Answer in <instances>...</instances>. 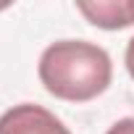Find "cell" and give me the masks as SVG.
<instances>
[{
	"mask_svg": "<svg viewBox=\"0 0 134 134\" xmlns=\"http://www.w3.org/2000/svg\"><path fill=\"white\" fill-rule=\"evenodd\" d=\"M126 71H129L131 79H134V37H131L129 45H126Z\"/></svg>",
	"mask_w": 134,
	"mask_h": 134,
	"instance_id": "5",
	"label": "cell"
},
{
	"mask_svg": "<svg viewBox=\"0 0 134 134\" xmlns=\"http://www.w3.org/2000/svg\"><path fill=\"white\" fill-rule=\"evenodd\" d=\"M40 82L42 87L69 103H87L103 95L113 76L110 55L84 40H58L40 55Z\"/></svg>",
	"mask_w": 134,
	"mask_h": 134,
	"instance_id": "1",
	"label": "cell"
},
{
	"mask_svg": "<svg viewBox=\"0 0 134 134\" xmlns=\"http://www.w3.org/2000/svg\"><path fill=\"white\" fill-rule=\"evenodd\" d=\"M0 134H71L47 108L21 103L0 116Z\"/></svg>",
	"mask_w": 134,
	"mask_h": 134,
	"instance_id": "2",
	"label": "cell"
},
{
	"mask_svg": "<svg viewBox=\"0 0 134 134\" xmlns=\"http://www.w3.org/2000/svg\"><path fill=\"white\" fill-rule=\"evenodd\" d=\"M105 134H134V116H126V118L116 121Z\"/></svg>",
	"mask_w": 134,
	"mask_h": 134,
	"instance_id": "4",
	"label": "cell"
},
{
	"mask_svg": "<svg viewBox=\"0 0 134 134\" xmlns=\"http://www.w3.org/2000/svg\"><path fill=\"white\" fill-rule=\"evenodd\" d=\"M76 11L100 29H124L134 24V0H92L76 3Z\"/></svg>",
	"mask_w": 134,
	"mask_h": 134,
	"instance_id": "3",
	"label": "cell"
}]
</instances>
